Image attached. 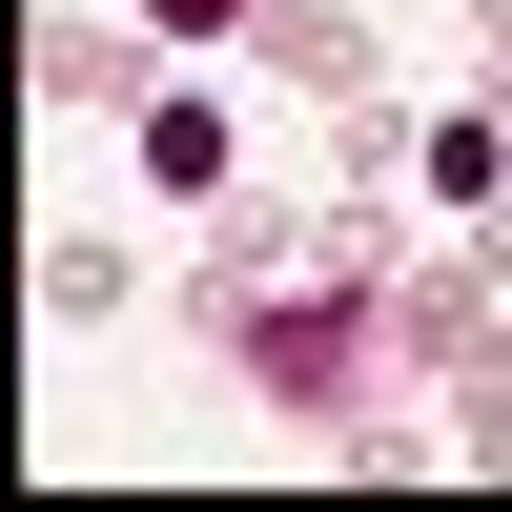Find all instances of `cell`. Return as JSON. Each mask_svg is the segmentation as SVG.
Here are the masks:
<instances>
[{"mask_svg": "<svg viewBox=\"0 0 512 512\" xmlns=\"http://www.w3.org/2000/svg\"><path fill=\"white\" fill-rule=\"evenodd\" d=\"M226 164H246V144H226V103H144V185H164V205H205Z\"/></svg>", "mask_w": 512, "mask_h": 512, "instance_id": "6da1fadb", "label": "cell"}, {"mask_svg": "<svg viewBox=\"0 0 512 512\" xmlns=\"http://www.w3.org/2000/svg\"><path fill=\"white\" fill-rule=\"evenodd\" d=\"M144 21H164V41H226V21H246V0H144Z\"/></svg>", "mask_w": 512, "mask_h": 512, "instance_id": "7a4b0ae2", "label": "cell"}]
</instances>
